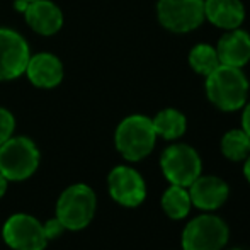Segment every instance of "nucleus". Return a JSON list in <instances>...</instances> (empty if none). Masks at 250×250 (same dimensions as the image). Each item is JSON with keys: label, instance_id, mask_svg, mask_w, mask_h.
Segmentation results:
<instances>
[{"label": "nucleus", "instance_id": "nucleus-3", "mask_svg": "<svg viewBox=\"0 0 250 250\" xmlns=\"http://www.w3.org/2000/svg\"><path fill=\"white\" fill-rule=\"evenodd\" d=\"M157 140L153 123L142 114L125 118L116 128L114 143L119 153L129 162H138L151 153Z\"/></svg>", "mask_w": 250, "mask_h": 250}, {"label": "nucleus", "instance_id": "nucleus-8", "mask_svg": "<svg viewBox=\"0 0 250 250\" xmlns=\"http://www.w3.org/2000/svg\"><path fill=\"white\" fill-rule=\"evenodd\" d=\"M160 24L172 33H189L204 21V0H158Z\"/></svg>", "mask_w": 250, "mask_h": 250}, {"label": "nucleus", "instance_id": "nucleus-14", "mask_svg": "<svg viewBox=\"0 0 250 250\" xmlns=\"http://www.w3.org/2000/svg\"><path fill=\"white\" fill-rule=\"evenodd\" d=\"M221 65L242 68L250 62V36L242 29H230L220 38L216 46Z\"/></svg>", "mask_w": 250, "mask_h": 250}, {"label": "nucleus", "instance_id": "nucleus-20", "mask_svg": "<svg viewBox=\"0 0 250 250\" xmlns=\"http://www.w3.org/2000/svg\"><path fill=\"white\" fill-rule=\"evenodd\" d=\"M16 129V118L5 107H0V145L14 135Z\"/></svg>", "mask_w": 250, "mask_h": 250}, {"label": "nucleus", "instance_id": "nucleus-2", "mask_svg": "<svg viewBox=\"0 0 250 250\" xmlns=\"http://www.w3.org/2000/svg\"><path fill=\"white\" fill-rule=\"evenodd\" d=\"M97 208L96 192L87 184L68 186L56 201V218L65 230L79 231L89 227Z\"/></svg>", "mask_w": 250, "mask_h": 250}, {"label": "nucleus", "instance_id": "nucleus-19", "mask_svg": "<svg viewBox=\"0 0 250 250\" xmlns=\"http://www.w3.org/2000/svg\"><path fill=\"white\" fill-rule=\"evenodd\" d=\"M189 63H191L192 70L199 75L208 77L213 70H216L221 65L220 58H218L216 48H213L211 44L199 43L189 53Z\"/></svg>", "mask_w": 250, "mask_h": 250}, {"label": "nucleus", "instance_id": "nucleus-17", "mask_svg": "<svg viewBox=\"0 0 250 250\" xmlns=\"http://www.w3.org/2000/svg\"><path fill=\"white\" fill-rule=\"evenodd\" d=\"M191 196H189L188 188L172 184L162 196V208L165 214L172 220H182L188 216L191 209Z\"/></svg>", "mask_w": 250, "mask_h": 250}, {"label": "nucleus", "instance_id": "nucleus-22", "mask_svg": "<svg viewBox=\"0 0 250 250\" xmlns=\"http://www.w3.org/2000/svg\"><path fill=\"white\" fill-rule=\"evenodd\" d=\"M242 126H244V131L249 135V138H250V102L247 105H245V109H244V116H242Z\"/></svg>", "mask_w": 250, "mask_h": 250}, {"label": "nucleus", "instance_id": "nucleus-1", "mask_svg": "<svg viewBox=\"0 0 250 250\" xmlns=\"http://www.w3.org/2000/svg\"><path fill=\"white\" fill-rule=\"evenodd\" d=\"M206 96L221 111H237L247 102L249 80L240 68L220 65L206 77Z\"/></svg>", "mask_w": 250, "mask_h": 250}, {"label": "nucleus", "instance_id": "nucleus-4", "mask_svg": "<svg viewBox=\"0 0 250 250\" xmlns=\"http://www.w3.org/2000/svg\"><path fill=\"white\" fill-rule=\"evenodd\" d=\"M40 150L27 136H10L0 145V174L7 181L29 179L40 167Z\"/></svg>", "mask_w": 250, "mask_h": 250}, {"label": "nucleus", "instance_id": "nucleus-12", "mask_svg": "<svg viewBox=\"0 0 250 250\" xmlns=\"http://www.w3.org/2000/svg\"><path fill=\"white\" fill-rule=\"evenodd\" d=\"M191 203L204 211H213L223 206L228 199V186L223 179L214 175H199L189 186Z\"/></svg>", "mask_w": 250, "mask_h": 250}, {"label": "nucleus", "instance_id": "nucleus-5", "mask_svg": "<svg viewBox=\"0 0 250 250\" xmlns=\"http://www.w3.org/2000/svg\"><path fill=\"white\" fill-rule=\"evenodd\" d=\"M160 167L170 184L189 188L201 175L203 162L192 146L177 143L164 150L160 157Z\"/></svg>", "mask_w": 250, "mask_h": 250}, {"label": "nucleus", "instance_id": "nucleus-15", "mask_svg": "<svg viewBox=\"0 0 250 250\" xmlns=\"http://www.w3.org/2000/svg\"><path fill=\"white\" fill-rule=\"evenodd\" d=\"M204 19L220 29H237L245 19V7L240 0H204Z\"/></svg>", "mask_w": 250, "mask_h": 250}, {"label": "nucleus", "instance_id": "nucleus-16", "mask_svg": "<svg viewBox=\"0 0 250 250\" xmlns=\"http://www.w3.org/2000/svg\"><path fill=\"white\" fill-rule=\"evenodd\" d=\"M153 128L157 136H162L165 140H175L179 136H182L188 128V121H186V116L182 114L177 109H164L160 111L153 119Z\"/></svg>", "mask_w": 250, "mask_h": 250}, {"label": "nucleus", "instance_id": "nucleus-18", "mask_svg": "<svg viewBox=\"0 0 250 250\" xmlns=\"http://www.w3.org/2000/svg\"><path fill=\"white\" fill-rule=\"evenodd\" d=\"M221 153L233 162H240L250 155V138L244 129H231L221 138Z\"/></svg>", "mask_w": 250, "mask_h": 250}, {"label": "nucleus", "instance_id": "nucleus-10", "mask_svg": "<svg viewBox=\"0 0 250 250\" xmlns=\"http://www.w3.org/2000/svg\"><path fill=\"white\" fill-rule=\"evenodd\" d=\"M107 189L111 198L126 208H135L145 201L146 186L143 177L131 167L118 165L107 175Z\"/></svg>", "mask_w": 250, "mask_h": 250}, {"label": "nucleus", "instance_id": "nucleus-25", "mask_svg": "<svg viewBox=\"0 0 250 250\" xmlns=\"http://www.w3.org/2000/svg\"><path fill=\"white\" fill-rule=\"evenodd\" d=\"M231 250H244V249H231Z\"/></svg>", "mask_w": 250, "mask_h": 250}, {"label": "nucleus", "instance_id": "nucleus-26", "mask_svg": "<svg viewBox=\"0 0 250 250\" xmlns=\"http://www.w3.org/2000/svg\"><path fill=\"white\" fill-rule=\"evenodd\" d=\"M26 2H33V0H26Z\"/></svg>", "mask_w": 250, "mask_h": 250}, {"label": "nucleus", "instance_id": "nucleus-21", "mask_svg": "<svg viewBox=\"0 0 250 250\" xmlns=\"http://www.w3.org/2000/svg\"><path fill=\"white\" fill-rule=\"evenodd\" d=\"M43 227H44V233H46L48 240H55L56 237H60V235L65 231V227L60 223V220L56 216L51 218V220H48Z\"/></svg>", "mask_w": 250, "mask_h": 250}, {"label": "nucleus", "instance_id": "nucleus-11", "mask_svg": "<svg viewBox=\"0 0 250 250\" xmlns=\"http://www.w3.org/2000/svg\"><path fill=\"white\" fill-rule=\"evenodd\" d=\"M24 73L34 87L53 89L63 80V63L53 53H38L29 56Z\"/></svg>", "mask_w": 250, "mask_h": 250}, {"label": "nucleus", "instance_id": "nucleus-6", "mask_svg": "<svg viewBox=\"0 0 250 250\" xmlns=\"http://www.w3.org/2000/svg\"><path fill=\"white\" fill-rule=\"evenodd\" d=\"M228 235V227L221 218L201 214L182 231V250H223Z\"/></svg>", "mask_w": 250, "mask_h": 250}, {"label": "nucleus", "instance_id": "nucleus-7", "mask_svg": "<svg viewBox=\"0 0 250 250\" xmlns=\"http://www.w3.org/2000/svg\"><path fill=\"white\" fill-rule=\"evenodd\" d=\"M2 237L12 250H44L50 242L43 223L27 213H16L7 218Z\"/></svg>", "mask_w": 250, "mask_h": 250}, {"label": "nucleus", "instance_id": "nucleus-9", "mask_svg": "<svg viewBox=\"0 0 250 250\" xmlns=\"http://www.w3.org/2000/svg\"><path fill=\"white\" fill-rule=\"evenodd\" d=\"M29 56V44L17 31L0 27V82L22 75Z\"/></svg>", "mask_w": 250, "mask_h": 250}, {"label": "nucleus", "instance_id": "nucleus-24", "mask_svg": "<svg viewBox=\"0 0 250 250\" xmlns=\"http://www.w3.org/2000/svg\"><path fill=\"white\" fill-rule=\"evenodd\" d=\"M244 174L247 177V181L250 182V155L245 158V165H244Z\"/></svg>", "mask_w": 250, "mask_h": 250}, {"label": "nucleus", "instance_id": "nucleus-13", "mask_svg": "<svg viewBox=\"0 0 250 250\" xmlns=\"http://www.w3.org/2000/svg\"><path fill=\"white\" fill-rule=\"evenodd\" d=\"M22 14L31 29L43 36L56 34L63 26L62 10L51 0H33L27 3Z\"/></svg>", "mask_w": 250, "mask_h": 250}, {"label": "nucleus", "instance_id": "nucleus-23", "mask_svg": "<svg viewBox=\"0 0 250 250\" xmlns=\"http://www.w3.org/2000/svg\"><path fill=\"white\" fill-rule=\"evenodd\" d=\"M7 186H9V181L0 174V199L3 198V194L7 192Z\"/></svg>", "mask_w": 250, "mask_h": 250}]
</instances>
